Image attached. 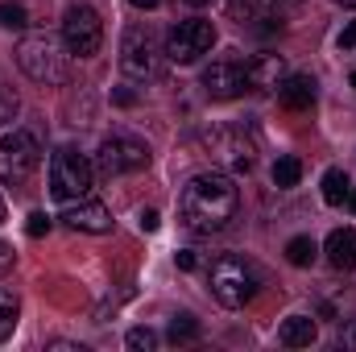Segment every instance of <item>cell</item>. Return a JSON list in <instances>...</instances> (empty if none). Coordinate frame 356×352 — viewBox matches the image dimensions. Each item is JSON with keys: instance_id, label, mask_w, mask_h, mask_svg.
Wrapping results in <instances>:
<instances>
[{"instance_id": "obj_5", "label": "cell", "mask_w": 356, "mask_h": 352, "mask_svg": "<svg viewBox=\"0 0 356 352\" xmlns=\"http://www.w3.org/2000/svg\"><path fill=\"white\" fill-rule=\"evenodd\" d=\"M91 162L79 154V150H71V145H63L54 158H50V195L58 199V203H71V199H83L91 191Z\"/></svg>"}, {"instance_id": "obj_11", "label": "cell", "mask_w": 356, "mask_h": 352, "mask_svg": "<svg viewBox=\"0 0 356 352\" xmlns=\"http://www.w3.org/2000/svg\"><path fill=\"white\" fill-rule=\"evenodd\" d=\"M63 220H67V228H75V232H91V237H104V232H112V211L104 207V203H95V199H71L67 207H63Z\"/></svg>"}, {"instance_id": "obj_26", "label": "cell", "mask_w": 356, "mask_h": 352, "mask_svg": "<svg viewBox=\"0 0 356 352\" xmlns=\"http://www.w3.org/2000/svg\"><path fill=\"white\" fill-rule=\"evenodd\" d=\"M25 232H29L33 241H38V237H46V232H50V216H46V211H33V216H29V224H25Z\"/></svg>"}, {"instance_id": "obj_27", "label": "cell", "mask_w": 356, "mask_h": 352, "mask_svg": "<svg viewBox=\"0 0 356 352\" xmlns=\"http://www.w3.org/2000/svg\"><path fill=\"white\" fill-rule=\"evenodd\" d=\"M137 224H141V232H158V211H154V207H145V211L137 216Z\"/></svg>"}, {"instance_id": "obj_14", "label": "cell", "mask_w": 356, "mask_h": 352, "mask_svg": "<svg viewBox=\"0 0 356 352\" xmlns=\"http://www.w3.org/2000/svg\"><path fill=\"white\" fill-rule=\"evenodd\" d=\"M282 95V104L290 108V112H307V108H315V99H319V83L311 79V75H286V83L277 88Z\"/></svg>"}, {"instance_id": "obj_7", "label": "cell", "mask_w": 356, "mask_h": 352, "mask_svg": "<svg viewBox=\"0 0 356 352\" xmlns=\"http://www.w3.org/2000/svg\"><path fill=\"white\" fill-rule=\"evenodd\" d=\"M95 166L104 178L116 175H133V170H145L149 166V145L129 137V133H112L99 141V154H95Z\"/></svg>"}, {"instance_id": "obj_33", "label": "cell", "mask_w": 356, "mask_h": 352, "mask_svg": "<svg viewBox=\"0 0 356 352\" xmlns=\"http://www.w3.org/2000/svg\"><path fill=\"white\" fill-rule=\"evenodd\" d=\"M129 4H133V8H158L162 0H129Z\"/></svg>"}, {"instance_id": "obj_32", "label": "cell", "mask_w": 356, "mask_h": 352, "mask_svg": "<svg viewBox=\"0 0 356 352\" xmlns=\"http://www.w3.org/2000/svg\"><path fill=\"white\" fill-rule=\"evenodd\" d=\"M175 262H178V269H195V253H191V249H178Z\"/></svg>"}, {"instance_id": "obj_39", "label": "cell", "mask_w": 356, "mask_h": 352, "mask_svg": "<svg viewBox=\"0 0 356 352\" xmlns=\"http://www.w3.org/2000/svg\"><path fill=\"white\" fill-rule=\"evenodd\" d=\"M353 88H356V71H353Z\"/></svg>"}, {"instance_id": "obj_36", "label": "cell", "mask_w": 356, "mask_h": 352, "mask_svg": "<svg viewBox=\"0 0 356 352\" xmlns=\"http://www.w3.org/2000/svg\"><path fill=\"white\" fill-rule=\"evenodd\" d=\"M186 4H191V8H203V4H211V0H186Z\"/></svg>"}, {"instance_id": "obj_6", "label": "cell", "mask_w": 356, "mask_h": 352, "mask_svg": "<svg viewBox=\"0 0 356 352\" xmlns=\"http://www.w3.org/2000/svg\"><path fill=\"white\" fill-rule=\"evenodd\" d=\"M38 162H42V145H38L33 133L13 129V133L0 137V182L21 186L25 178L38 170Z\"/></svg>"}, {"instance_id": "obj_16", "label": "cell", "mask_w": 356, "mask_h": 352, "mask_svg": "<svg viewBox=\"0 0 356 352\" xmlns=\"http://www.w3.org/2000/svg\"><path fill=\"white\" fill-rule=\"evenodd\" d=\"M315 336H319V328H315L311 315H290V319L277 328V340H282L286 349H311Z\"/></svg>"}, {"instance_id": "obj_15", "label": "cell", "mask_w": 356, "mask_h": 352, "mask_svg": "<svg viewBox=\"0 0 356 352\" xmlns=\"http://www.w3.org/2000/svg\"><path fill=\"white\" fill-rule=\"evenodd\" d=\"M323 253H327V262L336 265V269H356V228H336L332 237H327V245H323Z\"/></svg>"}, {"instance_id": "obj_35", "label": "cell", "mask_w": 356, "mask_h": 352, "mask_svg": "<svg viewBox=\"0 0 356 352\" xmlns=\"http://www.w3.org/2000/svg\"><path fill=\"white\" fill-rule=\"evenodd\" d=\"M348 207H353V211H356V186H353V191H348Z\"/></svg>"}, {"instance_id": "obj_17", "label": "cell", "mask_w": 356, "mask_h": 352, "mask_svg": "<svg viewBox=\"0 0 356 352\" xmlns=\"http://www.w3.org/2000/svg\"><path fill=\"white\" fill-rule=\"evenodd\" d=\"M348 191H353V182H348V175H344L340 166H332V170L323 175V203L340 207V203H348Z\"/></svg>"}, {"instance_id": "obj_2", "label": "cell", "mask_w": 356, "mask_h": 352, "mask_svg": "<svg viewBox=\"0 0 356 352\" xmlns=\"http://www.w3.org/2000/svg\"><path fill=\"white\" fill-rule=\"evenodd\" d=\"M17 67H21L33 83L54 88V83H67V79H71V50H67V42L54 38V33H29V38H21V46H17Z\"/></svg>"}, {"instance_id": "obj_9", "label": "cell", "mask_w": 356, "mask_h": 352, "mask_svg": "<svg viewBox=\"0 0 356 352\" xmlns=\"http://www.w3.org/2000/svg\"><path fill=\"white\" fill-rule=\"evenodd\" d=\"M211 46H216V25L191 17V21L170 25V33H166V50H162V54H166L170 63H178V67H186V63L203 58Z\"/></svg>"}, {"instance_id": "obj_13", "label": "cell", "mask_w": 356, "mask_h": 352, "mask_svg": "<svg viewBox=\"0 0 356 352\" xmlns=\"http://www.w3.org/2000/svg\"><path fill=\"white\" fill-rule=\"evenodd\" d=\"M286 75H290V71H286V58H282V54H257V58L249 63V88L261 91V95H266V91H277L286 83Z\"/></svg>"}, {"instance_id": "obj_25", "label": "cell", "mask_w": 356, "mask_h": 352, "mask_svg": "<svg viewBox=\"0 0 356 352\" xmlns=\"http://www.w3.org/2000/svg\"><path fill=\"white\" fill-rule=\"evenodd\" d=\"M17 112H21V99H17V91L0 83V125H13V120H17Z\"/></svg>"}, {"instance_id": "obj_20", "label": "cell", "mask_w": 356, "mask_h": 352, "mask_svg": "<svg viewBox=\"0 0 356 352\" xmlns=\"http://www.w3.org/2000/svg\"><path fill=\"white\" fill-rule=\"evenodd\" d=\"M17 315H21V298H17L13 290H4V286H0V340H8V336H13Z\"/></svg>"}, {"instance_id": "obj_30", "label": "cell", "mask_w": 356, "mask_h": 352, "mask_svg": "<svg viewBox=\"0 0 356 352\" xmlns=\"http://www.w3.org/2000/svg\"><path fill=\"white\" fill-rule=\"evenodd\" d=\"M112 99H116L120 108H129V104H137V91H129V88H116V91H112Z\"/></svg>"}, {"instance_id": "obj_19", "label": "cell", "mask_w": 356, "mask_h": 352, "mask_svg": "<svg viewBox=\"0 0 356 352\" xmlns=\"http://www.w3.org/2000/svg\"><path fill=\"white\" fill-rule=\"evenodd\" d=\"M269 178H273V186H277V191H290V186H298V178H302V162L286 154V158H277V162H273Z\"/></svg>"}, {"instance_id": "obj_37", "label": "cell", "mask_w": 356, "mask_h": 352, "mask_svg": "<svg viewBox=\"0 0 356 352\" xmlns=\"http://www.w3.org/2000/svg\"><path fill=\"white\" fill-rule=\"evenodd\" d=\"M336 4H344V8H356V0H336Z\"/></svg>"}, {"instance_id": "obj_28", "label": "cell", "mask_w": 356, "mask_h": 352, "mask_svg": "<svg viewBox=\"0 0 356 352\" xmlns=\"http://www.w3.org/2000/svg\"><path fill=\"white\" fill-rule=\"evenodd\" d=\"M353 46H356V21H348L340 29V50H353Z\"/></svg>"}, {"instance_id": "obj_3", "label": "cell", "mask_w": 356, "mask_h": 352, "mask_svg": "<svg viewBox=\"0 0 356 352\" xmlns=\"http://www.w3.org/2000/svg\"><path fill=\"white\" fill-rule=\"evenodd\" d=\"M120 71L133 83H154L162 75V50L149 25H129L120 38Z\"/></svg>"}, {"instance_id": "obj_12", "label": "cell", "mask_w": 356, "mask_h": 352, "mask_svg": "<svg viewBox=\"0 0 356 352\" xmlns=\"http://www.w3.org/2000/svg\"><path fill=\"white\" fill-rule=\"evenodd\" d=\"M211 150H216V158H220L228 170H253V166H257L253 141H249L245 133H236V129H220V133L211 137Z\"/></svg>"}, {"instance_id": "obj_21", "label": "cell", "mask_w": 356, "mask_h": 352, "mask_svg": "<svg viewBox=\"0 0 356 352\" xmlns=\"http://www.w3.org/2000/svg\"><path fill=\"white\" fill-rule=\"evenodd\" d=\"M166 336H170V344H191V340H199V319H195V315H175Z\"/></svg>"}, {"instance_id": "obj_23", "label": "cell", "mask_w": 356, "mask_h": 352, "mask_svg": "<svg viewBox=\"0 0 356 352\" xmlns=\"http://www.w3.org/2000/svg\"><path fill=\"white\" fill-rule=\"evenodd\" d=\"M124 344L133 352H154L158 349V332H154V328H133V332L124 336Z\"/></svg>"}, {"instance_id": "obj_1", "label": "cell", "mask_w": 356, "mask_h": 352, "mask_svg": "<svg viewBox=\"0 0 356 352\" xmlns=\"http://www.w3.org/2000/svg\"><path fill=\"white\" fill-rule=\"evenodd\" d=\"M236 207H241V191H236L232 178L220 175V170L195 175L182 186V195H178V220L195 237L224 232L236 220Z\"/></svg>"}, {"instance_id": "obj_34", "label": "cell", "mask_w": 356, "mask_h": 352, "mask_svg": "<svg viewBox=\"0 0 356 352\" xmlns=\"http://www.w3.org/2000/svg\"><path fill=\"white\" fill-rule=\"evenodd\" d=\"M269 4H277V8H298L302 0H269Z\"/></svg>"}, {"instance_id": "obj_31", "label": "cell", "mask_w": 356, "mask_h": 352, "mask_svg": "<svg viewBox=\"0 0 356 352\" xmlns=\"http://www.w3.org/2000/svg\"><path fill=\"white\" fill-rule=\"evenodd\" d=\"M13 257H17V253H13V245H4V241H0V273H8V269H13Z\"/></svg>"}, {"instance_id": "obj_29", "label": "cell", "mask_w": 356, "mask_h": 352, "mask_svg": "<svg viewBox=\"0 0 356 352\" xmlns=\"http://www.w3.org/2000/svg\"><path fill=\"white\" fill-rule=\"evenodd\" d=\"M340 349H348V352H356V319L340 332Z\"/></svg>"}, {"instance_id": "obj_18", "label": "cell", "mask_w": 356, "mask_h": 352, "mask_svg": "<svg viewBox=\"0 0 356 352\" xmlns=\"http://www.w3.org/2000/svg\"><path fill=\"white\" fill-rule=\"evenodd\" d=\"M315 257H319V245H315L311 237H290V241H286V262L290 265L307 269V265H315Z\"/></svg>"}, {"instance_id": "obj_10", "label": "cell", "mask_w": 356, "mask_h": 352, "mask_svg": "<svg viewBox=\"0 0 356 352\" xmlns=\"http://www.w3.org/2000/svg\"><path fill=\"white\" fill-rule=\"evenodd\" d=\"M249 88V63L228 54V58H216L207 71H203V91L211 99H236L241 91Z\"/></svg>"}, {"instance_id": "obj_22", "label": "cell", "mask_w": 356, "mask_h": 352, "mask_svg": "<svg viewBox=\"0 0 356 352\" xmlns=\"http://www.w3.org/2000/svg\"><path fill=\"white\" fill-rule=\"evenodd\" d=\"M29 25V13H25V4H17V0H4L0 4V29H25Z\"/></svg>"}, {"instance_id": "obj_4", "label": "cell", "mask_w": 356, "mask_h": 352, "mask_svg": "<svg viewBox=\"0 0 356 352\" xmlns=\"http://www.w3.org/2000/svg\"><path fill=\"white\" fill-rule=\"evenodd\" d=\"M207 286H211V294H216V303H224V307H245L253 294H257V269L245 262V257H220V262L211 265V273H207Z\"/></svg>"}, {"instance_id": "obj_24", "label": "cell", "mask_w": 356, "mask_h": 352, "mask_svg": "<svg viewBox=\"0 0 356 352\" xmlns=\"http://www.w3.org/2000/svg\"><path fill=\"white\" fill-rule=\"evenodd\" d=\"M261 4L266 0H228V13H232V21L245 25V21H257L261 17Z\"/></svg>"}, {"instance_id": "obj_8", "label": "cell", "mask_w": 356, "mask_h": 352, "mask_svg": "<svg viewBox=\"0 0 356 352\" xmlns=\"http://www.w3.org/2000/svg\"><path fill=\"white\" fill-rule=\"evenodd\" d=\"M63 42L71 50V58H95L104 46V21L91 4H71L63 17Z\"/></svg>"}, {"instance_id": "obj_38", "label": "cell", "mask_w": 356, "mask_h": 352, "mask_svg": "<svg viewBox=\"0 0 356 352\" xmlns=\"http://www.w3.org/2000/svg\"><path fill=\"white\" fill-rule=\"evenodd\" d=\"M0 224H4V199H0Z\"/></svg>"}]
</instances>
